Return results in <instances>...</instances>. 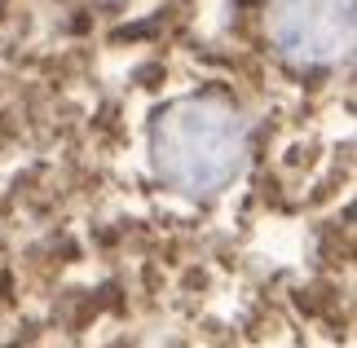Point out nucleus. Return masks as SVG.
<instances>
[{
	"instance_id": "f03ea898",
	"label": "nucleus",
	"mask_w": 357,
	"mask_h": 348,
	"mask_svg": "<svg viewBox=\"0 0 357 348\" xmlns=\"http://www.w3.org/2000/svg\"><path fill=\"white\" fill-rule=\"evenodd\" d=\"M269 40L291 66H335L353 53V0H273Z\"/></svg>"
},
{
	"instance_id": "f257e3e1",
	"label": "nucleus",
	"mask_w": 357,
	"mask_h": 348,
	"mask_svg": "<svg viewBox=\"0 0 357 348\" xmlns=\"http://www.w3.org/2000/svg\"><path fill=\"white\" fill-rule=\"evenodd\" d=\"M247 123L221 97H185L155 123V168L181 194H216L243 172Z\"/></svg>"
}]
</instances>
